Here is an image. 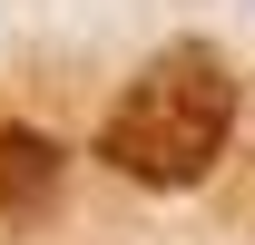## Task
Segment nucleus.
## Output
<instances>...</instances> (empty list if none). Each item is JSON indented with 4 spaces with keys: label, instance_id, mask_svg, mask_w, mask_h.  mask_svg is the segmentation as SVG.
<instances>
[{
    "label": "nucleus",
    "instance_id": "obj_1",
    "mask_svg": "<svg viewBox=\"0 0 255 245\" xmlns=\"http://www.w3.org/2000/svg\"><path fill=\"white\" fill-rule=\"evenodd\" d=\"M236 137V69L216 39H177L118 89V108L98 118V157L137 186H196Z\"/></svg>",
    "mask_w": 255,
    "mask_h": 245
},
{
    "label": "nucleus",
    "instance_id": "obj_2",
    "mask_svg": "<svg viewBox=\"0 0 255 245\" xmlns=\"http://www.w3.org/2000/svg\"><path fill=\"white\" fill-rule=\"evenodd\" d=\"M69 186V157L49 127H0V226H39Z\"/></svg>",
    "mask_w": 255,
    "mask_h": 245
}]
</instances>
